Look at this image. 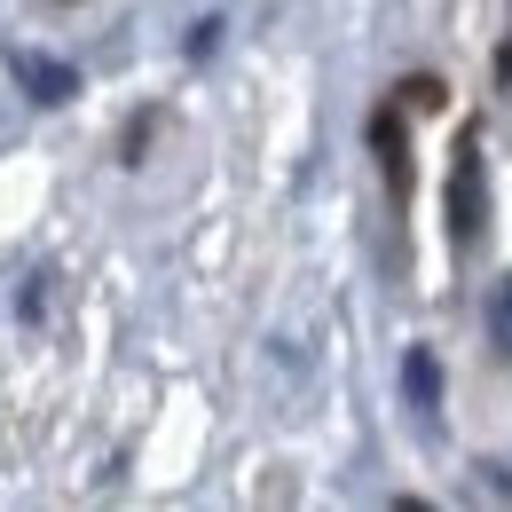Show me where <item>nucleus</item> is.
<instances>
[{"instance_id":"nucleus-2","label":"nucleus","mask_w":512,"mask_h":512,"mask_svg":"<svg viewBox=\"0 0 512 512\" xmlns=\"http://www.w3.org/2000/svg\"><path fill=\"white\" fill-rule=\"evenodd\" d=\"M402 402L418 410V426H442V363H434V347L402 355Z\"/></svg>"},{"instance_id":"nucleus-6","label":"nucleus","mask_w":512,"mask_h":512,"mask_svg":"<svg viewBox=\"0 0 512 512\" xmlns=\"http://www.w3.org/2000/svg\"><path fill=\"white\" fill-rule=\"evenodd\" d=\"M402 103H418V111H442V79H402Z\"/></svg>"},{"instance_id":"nucleus-4","label":"nucleus","mask_w":512,"mask_h":512,"mask_svg":"<svg viewBox=\"0 0 512 512\" xmlns=\"http://www.w3.org/2000/svg\"><path fill=\"white\" fill-rule=\"evenodd\" d=\"M371 150H379L386 182H394V197H402V190H410V158H402V119H394V111H379V119H371Z\"/></svg>"},{"instance_id":"nucleus-1","label":"nucleus","mask_w":512,"mask_h":512,"mask_svg":"<svg viewBox=\"0 0 512 512\" xmlns=\"http://www.w3.org/2000/svg\"><path fill=\"white\" fill-rule=\"evenodd\" d=\"M481 221H489V182H481V134L465 127V134H457V174H449V237L465 245V237H481Z\"/></svg>"},{"instance_id":"nucleus-5","label":"nucleus","mask_w":512,"mask_h":512,"mask_svg":"<svg viewBox=\"0 0 512 512\" xmlns=\"http://www.w3.org/2000/svg\"><path fill=\"white\" fill-rule=\"evenodd\" d=\"M489 347L512 363V276H497V292H489Z\"/></svg>"},{"instance_id":"nucleus-3","label":"nucleus","mask_w":512,"mask_h":512,"mask_svg":"<svg viewBox=\"0 0 512 512\" xmlns=\"http://www.w3.org/2000/svg\"><path fill=\"white\" fill-rule=\"evenodd\" d=\"M8 71L32 87V103H71V95H79V71L56 64V56H32V48H16V56H8Z\"/></svg>"}]
</instances>
